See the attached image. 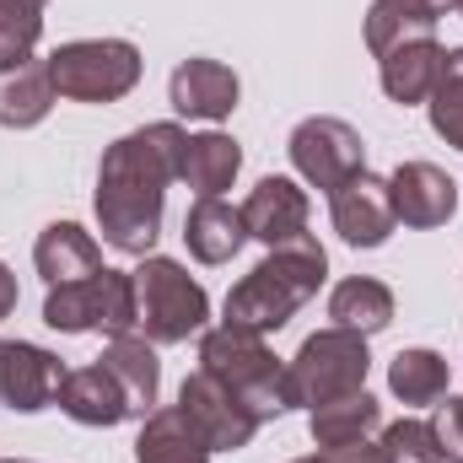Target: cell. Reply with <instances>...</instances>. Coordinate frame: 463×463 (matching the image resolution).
Instances as JSON below:
<instances>
[{"instance_id":"6da1fadb","label":"cell","mask_w":463,"mask_h":463,"mask_svg":"<svg viewBox=\"0 0 463 463\" xmlns=\"http://www.w3.org/2000/svg\"><path fill=\"white\" fill-rule=\"evenodd\" d=\"M184 146L189 135L162 118V124H140L129 135H118L98 162V232L118 253L146 259L162 237V205L173 178L184 173Z\"/></svg>"},{"instance_id":"7a4b0ae2","label":"cell","mask_w":463,"mask_h":463,"mask_svg":"<svg viewBox=\"0 0 463 463\" xmlns=\"http://www.w3.org/2000/svg\"><path fill=\"white\" fill-rule=\"evenodd\" d=\"M324 280H329V253H324L318 237H297L286 248H269L227 291V318L222 324L253 329V335H275L318 297Z\"/></svg>"},{"instance_id":"3957f363","label":"cell","mask_w":463,"mask_h":463,"mask_svg":"<svg viewBox=\"0 0 463 463\" xmlns=\"http://www.w3.org/2000/svg\"><path fill=\"white\" fill-rule=\"evenodd\" d=\"M200 372H211L232 399H242L259 415V426L291 410L286 361L264 345V335H253V329H237V324L205 329L200 335Z\"/></svg>"},{"instance_id":"277c9868","label":"cell","mask_w":463,"mask_h":463,"mask_svg":"<svg viewBox=\"0 0 463 463\" xmlns=\"http://www.w3.org/2000/svg\"><path fill=\"white\" fill-rule=\"evenodd\" d=\"M129 275H135V318L151 345H184L189 335H205L211 297L178 259L146 253L140 269H129Z\"/></svg>"},{"instance_id":"5b68a950","label":"cell","mask_w":463,"mask_h":463,"mask_svg":"<svg viewBox=\"0 0 463 463\" xmlns=\"http://www.w3.org/2000/svg\"><path fill=\"white\" fill-rule=\"evenodd\" d=\"M366 372H372V350L366 335H350V329H318L307 335L302 350L286 361V393H291V410H318L329 399H345L366 388Z\"/></svg>"},{"instance_id":"8992f818","label":"cell","mask_w":463,"mask_h":463,"mask_svg":"<svg viewBox=\"0 0 463 463\" xmlns=\"http://www.w3.org/2000/svg\"><path fill=\"white\" fill-rule=\"evenodd\" d=\"M140 49L129 38H76L49 54L54 92L71 103H118L140 87Z\"/></svg>"},{"instance_id":"52a82bcc","label":"cell","mask_w":463,"mask_h":463,"mask_svg":"<svg viewBox=\"0 0 463 463\" xmlns=\"http://www.w3.org/2000/svg\"><path fill=\"white\" fill-rule=\"evenodd\" d=\"M286 151H291V167H297L313 189H324V194H335L345 178H355V173L366 167V146H361V135L350 129L345 118H335V114L302 118V124L291 129Z\"/></svg>"},{"instance_id":"ba28073f","label":"cell","mask_w":463,"mask_h":463,"mask_svg":"<svg viewBox=\"0 0 463 463\" xmlns=\"http://www.w3.org/2000/svg\"><path fill=\"white\" fill-rule=\"evenodd\" d=\"M178 410L194 420V431L211 442V453H242V448L253 442V431H259V415H253L242 399H232L211 372L184 377V388H178Z\"/></svg>"},{"instance_id":"9c48e42d","label":"cell","mask_w":463,"mask_h":463,"mask_svg":"<svg viewBox=\"0 0 463 463\" xmlns=\"http://www.w3.org/2000/svg\"><path fill=\"white\" fill-rule=\"evenodd\" d=\"M65 361L43 345H27V340H0V404L16 410V415H38L49 404H60V388H65Z\"/></svg>"},{"instance_id":"30bf717a","label":"cell","mask_w":463,"mask_h":463,"mask_svg":"<svg viewBox=\"0 0 463 463\" xmlns=\"http://www.w3.org/2000/svg\"><path fill=\"white\" fill-rule=\"evenodd\" d=\"M329 216H335L340 242H350V248H383L399 227L393 200H388V178H377L366 167L329 194Z\"/></svg>"},{"instance_id":"8fae6325","label":"cell","mask_w":463,"mask_h":463,"mask_svg":"<svg viewBox=\"0 0 463 463\" xmlns=\"http://www.w3.org/2000/svg\"><path fill=\"white\" fill-rule=\"evenodd\" d=\"M388 200H393V216L415 232L448 227L458 216V184L437 162H399L388 178Z\"/></svg>"},{"instance_id":"7c38bea8","label":"cell","mask_w":463,"mask_h":463,"mask_svg":"<svg viewBox=\"0 0 463 463\" xmlns=\"http://www.w3.org/2000/svg\"><path fill=\"white\" fill-rule=\"evenodd\" d=\"M237 211H242L248 237L264 248H286V242L307 237V194L297 189V178H280V173L259 178Z\"/></svg>"},{"instance_id":"4fadbf2b","label":"cell","mask_w":463,"mask_h":463,"mask_svg":"<svg viewBox=\"0 0 463 463\" xmlns=\"http://www.w3.org/2000/svg\"><path fill=\"white\" fill-rule=\"evenodd\" d=\"M237 98H242V81H237V71L222 65V60H205V54H194V60H184L173 76H167V103H173V114L184 118H227L237 109Z\"/></svg>"},{"instance_id":"5bb4252c","label":"cell","mask_w":463,"mask_h":463,"mask_svg":"<svg viewBox=\"0 0 463 463\" xmlns=\"http://www.w3.org/2000/svg\"><path fill=\"white\" fill-rule=\"evenodd\" d=\"M60 410H65L76 426H98V431H109V426H118V420H135V415H129V399H124V388H118V377L103 366V361L65 372Z\"/></svg>"},{"instance_id":"9a60e30c","label":"cell","mask_w":463,"mask_h":463,"mask_svg":"<svg viewBox=\"0 0 463 463\" xmlns=\"http://www.w3.org/2000/svg\"><path fill=\"white\" fill-rule=\"evenodd\" d=\"M33 264L43 275V286H65V280H87L103 269V248L98 237L76 222H49L33 242Z\"/></svg>"},{"instance_id":"2e32d148","label":"cell","mask_w":463,"mask_h":463,"mask_svg":"<svg viewBox=\"0 0 463 463\" xmlns=\"http://www.w3.org/2000/svg\"><path fill=\"white\" fill-rule=\"evenodd\" d=\"M442 54H448V49H442L437 38H415V43H399V49H388V54L377 60V81H383L388 103H399V109H415V103H426V98H431V87H437Z\"/></svg>"},{"instance_id":"e0dca14e","label":"cell","mask_w":463,"mask_h":463,"mask_svg":"<svg viewBox=\"0 0 463 463\" xmlns=\"http://www.w3.org/2000/svg\"><path fill=\"white\" fill-rule=\"evenodd\" d=\"M307 431L318 442V453H340V448H366L372 431H383V404L361 388L345 399H329L318 410H307Z\"/></svg>"},{"instance_id":"ac0fdd59","label":"cell","mask_w":463,"mask_h":463,"mask_svg":"<svg viewBox=\"0 0 463 463\" xmlns=\"http://www.w3.org/2000/svg\"><path fill=\"white\" fill-rule=\"evenodd\" d=\"M98 361L118 377V388H124V399H129V415L146 420V415L156 410V393H162V361H156V345H151L146 335H118V340H109V350H103Z\"/></svg>"},{"instance_id":"d6986e66","label":"cell","mask_w":463,"mask_h":463,"mask_svg":"<svg viewBox=\"0 0 463 463\" xmlns=\"http://www.w3.org/2000/svg\"><path fill=\"white\" fill-rule=\"evenodd\" d=\"M135 463H211V442L194 431V420L173 410H151L135 437Z\"/></svg>"},{"instance_id":"ffe728a7","label":"cell","mask_w":463,"mask_h":463,"mask_svg":"<svg viewBox=\"0 0 463 463\" xmlns=\"http://www.w3.org/2000/svg\"><path fill=\"white\" fill-rule=\"evenodd\" d=\"M54 103H60V92H54L49 60H27V65L0 71V129H33L49 118Z\"/></svg>"},{"instance_id":"44dd1931","label":"cell","mask_w":463,"mask_h":463,"mask_svg":"<svg viewBox=\"0 0 463 463\" xmlns=\"http://www.w3.org/2000/svg\"><path fill=\"white\" fill-rule=\"evenodd\" d=\"M184 242L200 264H227L237 259V248L248 242L242 227V211H232L227 200H194L189 216H184Z\"/></svg>"},{"instance_id":"7402d4cb","label":"cell","mask_w":463,"mask_h":463,"mask_svg":"<svg viewBox=\"0 0 463 463\" xmlns=\"http://www.w3.org/2000/svg\"><path fill=\"white\" fill-rule=\"evenodd\" d=\"M242 173V146L222 135V129H205V135H189L184 146V184L200 194V200H222V189H232V178Z\"/></svg>"},{"instance_id":"603a6c76","label":"cell","mask_w":463,"mask_h":463,"mask_svg":"<svg viewBox=\"0 0 463 463\" xmlns=\"http://www.w3.org/2000/svg\"><path fill=\"white\" fill-rule=\"evenodd\" d=\"M329 318L335 329H350V335H383L393 324V291L372 275H350L329 291Z\"/></svg>"},{"instance_id":"cb8c5ba5","label":"cell","mask_w":463,"mask_h":463,"mask_svg":"<svg viewBox=\"0 0 463 463\" xmlns=\"http://www.w3.org/2000/svg\"><path fill=\"white\" fill-rule=\"evenodd\" d=\"M437 22L442 16L426 11L420 0H372V11H366V49H372V60H383L399 43L437 38Z\"/></svg>"},{"instance_id":"d4e9b609","label":"cell","mask_w":463,"mask_h":463,"mask_svg":"<svg viewBox=\"0 0 463 463\" xmlns=\"http://www.w3.org/2000/svg\"><path fill=\"white\" fill-rule=\"evenodd\" d=\"M388 393L399 404H442L448 399V355L415 345L399 350L393 366H388Z\"/></svg>"},{"instance_id":"484cf974","label":"cell","mask_w":463,"mask_h":463,"mask_svg":"<svg viewBox=\"0 0 463 463\" xmlns=\"http://www.w3.org/2000/svg\"><path fill=\"white\" fill-rule=\"evenodd\" d=\"M103 269H109V264H103ZM103 269H98V275H103ZM98 275L49 286V297H43V324H49L54 335H92V329H98Z\"/></svg>"},{"instance_id":"4316f807","label":"cell","mask_w":463,"mask_h":463,"mask_svg":"<svg viewBox=\"0 0 463 463\" xmlns=\"http://www.w3.org/2000/svg\"><path fill=\"white\" fill-rule=\"evenodd\" d=\"M426 114H431V129L463 151V49H448L442 54V71H437V87L426 98Z\"/></svg>"},{"instance_id":"83f0119b","label":"cell","mask_w":463,"mask_h":463,"mask_svg":"<svg viewBox=\"0 0 463 463\" xmlns=\"http://www.w3.org/2000/svg\"><path fill=\"white\" fill-rule=\"evenodd\" d=\"M98 335H140V318H135V275L129 269H103L98 275Z\"/></svg>"},{"instance_id":"f1b7e54d","label":"cell","mask_w":463,"mask_h":463,"mask_svg":"<svg viewBox=\"0 0 463 463\" xmlns=\"http://www.w3.org/2000/svg\"><path fill=\"white\" fill-rule=\"evenodd\" d=\"M38 38H43V11H33L22 0H0V71L27 65Z\"/></svg>"},{"instance_id":"f546056e","label":"cell","mask_w":463,"mask_h":463,"mask_svg":"<svg viewBox=\"0 0 463 463\" xmlns=\"http://www.w3.org/2000/svg\"><path fill=\"white\" fill-rule=\"evenodd\" d=\"M377 463H442L431 420H393V426H383Z\"/></svg>"},{"instance_id":"4dcf8cb0","label":"cell","mask_w":463,"mask_h":463,"mask_svg":"<svg viewBox=\"0 0 463 463\" xmlns=\"http://www.w3.org/2000/svg\"><path fill=\"white\" fill-rule=\"evenodd\" d=\"M431 431H437L442 463H463V399H458V393H448V399L437 404V420H431Z\"/></svg>"},{"instance_id":"1f68e13d","label":"cell","mask_w":463,"mask_h":463,"mask_svg":"<svg viewBox=\"0 0 463 463\" xmlns=\"http://www.w3.org/2000/svg\"><path fill=\"white\" fill-rule=\"evenodd\" d=\"M291 463H377V448H340V453H313V458H291Z\"/></svg>"},{"instance_id":"d6a6232c","label":"cell","mask_w":463,"mask_h":463,"mask_svg":"<svg viewBox=\"0 0 463 463\" xmlns=\"http://www.w3.org/2000/svg\"><path fill=\"white\" fill-rule=\"evenodd\" d=\"M16 297H22V291H16V275H11V269L0 264V324H5L11 313H16Z\"/></svg>"},{"instance_id":"836d02e7","label":"cell","mask_w":463,"mask_h":463,"mask_svg":"<svg viewBox=\"0 0 463 463\" xmlns=\"http://www.w3.org/2000/svg\"><path fill=\"white\" fill-rule=\"evenodd\" d=\"M420 5H426V11H437V16H442V11H448V5H453V0H420Z\"/></svg>"},{"instance_id":"e575fe53","label":"cell","mask_w":463,"mask_h":463,"mask_svg":"<svg viewBox=\"0 0 463 463\" xmlns=\"http://www.w3.org/2000/svg\"><path fill=\"white\" fill-rule=\"evenodd\" d=\"M22 5H33V11H43V5H49V0H22Z\"/></svg>"},{"instance_id":"d590c367","label":"cell","mask_w":463,"mask_h":463,"mask_svg":"<svg viewBox=\"0 0 463 463\" xmlns=\"http://www.w3.org/2000/svg\"><path fill=\"white\" fill-rule=\"evenodd\" d=\"M453 11H458V16H463V0H453Z\"/></svg>"},{"instance_id":"8d00e7d4","label":"cell","mask_w":463,"mask_h":463,"mask_svg":"<svg viewBox=\"0 0 463 463\" xmlns=\"http://www.w3.org/2000/svg\"><path fill=\"white\" fill-rule=\"evenodd\" d=\"M0 463H27V458H0Z\"/></svg>"}]
</instances>
